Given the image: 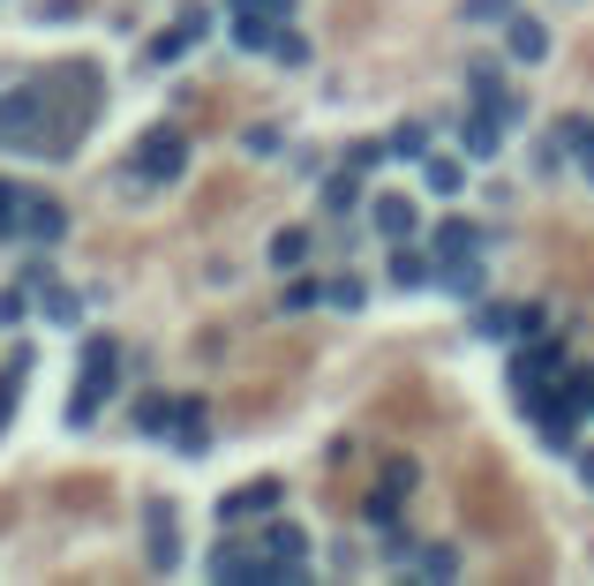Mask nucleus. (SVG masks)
Segmentation results:
<instances>
[{
	"instance_id": "nucleus-12",
	"label": "nucleus",
	"mask_w": 594,
	"mask_h": 586,
	"mask_svg": "<svg viewBox=\"0 0 594 586\" xmlns=\"http://www.w3.org/2000/svg\"><path fill=\"white\" fill-rule=\"evenodd\" d=\"M212 579H271V556H249V549H218L212 556Z\"/></svg>"
},
{
	"instance_id": "nucleus-13",
	"label": "nucleus",
	"mask_w": 594,
	"mask_h": 586,
	"mask_svg": "<svg viewBox=\"0 0 594 586\" xmlns=\"http://www.w3.org/2000/svg\"><path fill=\"white\" fill-rule=\"evenodd\" d=\"M460 143H467V159H497V143H505V121H497V113H474V121L460 128Z\"/></svg>"
},
{
	"instance_id": "nucleus-3",
	"label": "nucleus",
	"mask_w": 594,
	"mask_h": 586,
	"mask_svg": "<svg viewBox=\"0 0 594 586\" xmlns=\"http://www.w3.org/2000/svg\"><path fill=\"white\" fill-rule=\"evenodd\" d=\"M181 166H188V135L181 128H151L143 143H136V181H181Z\"/></svg>"
},
{
	"instance_id": "nucleus-30",
	"label": "nucleus",
	"mask_w": 594,
	"mask_h": 586,
	"mask_svg": "<svg viewBox=\"0 0 594 586\" xmlns=\"http://www.w3.org/2000/svg\"><path fill=\"white\" fill-rule=\"evenodd\" d=\"M324 301H332V308H361V279H332Z\"/></svg>"
},
{
	"instance_id": "nucleus-20",
	"label": "nucleus",
	"mask_w": 594,
	"mask_h": 586,
	"mask_svg": "<svg viewBox=\"0 0 594 586\" xmlns=\"http://www.w3.org/2000/svg\"><path fill=\"white\" fill-rule=\"evenodd\" d=\"M301 256H309V234H301V226H287V234H271V263H279V271H294Z\"/></svg>"
},
{
	"instance_id": "nucleus-11",
	"label": "nucleus",
	"mask_w": 594,
	"mask_h": 586,
	"mask_svg": "<svg viewBox=\"0 0 594 586\" xmlns=\"http://www.w3.org/2000/svg\"><path fill=\"white\" fill-rule=\"evenodd\" d=\"M204 399H181V406H173V444H181V452H204V444H212V428H204Z\"/></svg>"
},
{
	"instance_id": "nucleus-16",
	"label": "nucleus",
	"mask_w": 594,
	"mask_h": 586,
	"mask_svg": "<svg viewBox=\"0 0 594 586\" xmlns=\"http://www.w3.org/2000/svg\"><path fill=\"white\" fill-rule=\"evenodd\" d=\"M173 406H181V399H166V391H143V399H136V428H143V436H166Z\"/></svg>"
},
{
	"instance_id": "nucleus-21",
	"label": "nucleus",
	"mask_w": 594,
	"mask_h": 586,
	"mask_svg": "<svg viewBox=\"0 0 594 586\" xmlns=\"http://www.w3.org/2000/svg\"><path fill=\"white\" fill-rule=\"evenodd\" d=\"M234 39L256 53V45H271V39H279V23H271V15H234Z\"/></svg>"
},
{
	"instance_id": "nucleus-26",
	"label": "nucleus",
	"mask_w": 594,
	"mask_h": 586,
	"mask_svg": "<svg viewBox=\"0 0 594 586\" xmlns=\"http://www.w3.org/2000/svg\"><path fill=\"white\" fill-rule=\"evenodd\" d=\"M391 279H399V286H422V279H429V256L399 249V256H391Z\"/></svg>"
},
{
	"instance_id": "nucleus-2",
	"label": "nucleus",
	"mask_w": 594,
	"mask_h": 586,
	"mask_svg": "<svg viewBox=\"0 0 594 586\" xmlns=\"http://www.w3.org/2000/svg\"><path fill=\"white\" fill-rule=\"evenodd\" d=\"M114 377H121V346H114V338H90V346H84V383H76V399H68V421H76V428L106 406Z\"/></svg>"
},
{
	"instance_id": "nucleus-35",
	"label": "nucleus",
	"mask_w": 594,
	"mask_h": 586,
	"mask_svg": "<svg viewBox=\"0 0 594 586\" xmlns=\"http://www.w3.org/2000/svg\"><path fill=\"white\" fill-rule=\"evenodd\" d=\"M564 391H572V406H580V414H594V377H580V383H564Z\"/></svg>"
},
{
	"instance_id": "nucleus-36",
	"label": "nucleus",
	"mask_w": 594,
	"mask_h": 586,
	"mask_svg": "<svg viewBox=\"0 0 594 586\" xmlns=\"http://www.w3.org/2000/svg\"><path fill=\"white\" fill-rule=\"evenodd\" d=\"M15 391H23V383H8V377H0V428H8V414H15Z\"/></svg>"
},
{
	"instance_id": "nucleus-29",
	"label": "nucleus",
	"mask_w": 594,
	"mask_h": 586,
	"mask_svg": "<svg viewBox=\"0 0 594 586\" xmlns=\"http://www.w3.org/2000/svg\"><path fill=\"white\" fill-rule=\"evenodd\" d=\"M429 188H436V196H460V166H452V159H429Z\"/></svg>"
},
{
	"instance_id": "nucleus-15",
	"label": "nucleus",
	"mask_w": 594,
	"mask_h": 586,
	"mask_svg": "<svg viewBox=\"0 0 594 586\" xmlns=\"http://www.w3.org/2000/svg\"><path fill=\"white\" fill-rule=\"evenodd\" d=\"M377 234H391V241H414V204H407V196H377Z\"/></svg>"
},
{
	"instance_id": "nucleus-24",
	"label": "nucleus",
	"mask_w": 594,
	"mask_h": 586,
	"mask_svg": "<svg viewBox=\"0 0 594 586\" xmlns=\"http://www.w3.org/2000/svg\"><path fill=\"white\" fill-rule=\"evenodd\" d=\"M354 196H361L354 173H332V181H324V210H354Z\"/></svg>"
},
{
	"instance_id": "nucleus-25",
	"label": "nucleus",
	"mask_w": 594,
	"mask_h": 586,
	"mask_svg": "<svg viewBox=\"0 0 594 586\" xmlns=\"http://www.w3.org/2000/svg\"><path fill=\"white\" fill-rule=\"evenodd\" d=\"M188 45H196V31L181 23V31H166V39H151V61L166 68V61H181V53H188Z\"/></svg>"
},
{
	"instance_id": "nucleus-32",
	"label": "nucleus",
	"mask_w": 594,
	"mask_h": 586,
	"mask_svg": "<svg viewBox=\"0 0 594 586\" xmlns=\"http://www.w3.org/2000/svg\"><path fill=\"white\" fill-rule=\"evenodd\" d=\"M564 143H572V151L587 159V151H594V121H564Z\"/></svg>"
},
{
	"instance_id": "nucleus-6",
	"label": "nucleus",
	"mask_w": 594,
	"mask_h": 586,
	"mask_svg": "<svg viewBox=\"0 0 594 586\" xmlns=\"http://www.w3.org/2000/svg\"><path fill=\"white\" fill-rule=\"evenodd\" d=\"M497 489H505V481H497V474H482V481H460V511H467L474 527H511V503L497 497Z\"/></svg>"
},
{
	"instance_id": "nucleus-31",
	"label": "nucleus",
	"mask_w": 594,
	"mask_h": 586,
	"mask_svg": "<svg viewBox=\"0 0 594 586\" xmlns=\"http://www.w3.org/2000/svg\"><path fill=\"white\" fill-rule=\"evenodd\" d=\"M15 210H23V188H8V181H0V241L15 234Z\"/></svg>"
},
{
	"instance_id": "nucleus-10",
	"label": "nucleus",
	"mask_w": 594,
	"mask_h": 586,
	"mask_svg": "<svg viewBox=\"0 0 594 586\" xmlns=\"http://www.w3.org/2000/svg\"><path fill=\"white\" fill-rule=\"evenodd\" d=\"M557 361H564L557 346H534V354H519V361H511V391H519V399H527V391H542V383L557 377Z\"/></svg>"
},
{
	"instance_id": "nucleus-37",
	"label": "nucleus",
	"mask_w": 594,
	"mask_h": 586,
	"mask_svg": "<svg viewBox=\"0 0 594 586\" xmlns=\"http://www.w3.org/2000/svg\"><path fill=\"white\" fill-rule=\"evenodd\" d=\"M580 474H587V481H594V452H587V459H580Z\"/></svg>"
},
{
	"instance_id": "nucleus-18",
	"label": "nucleus",
	"mask_w": 594,
	"mask_h": 586,
	"mask_svg": "<svg viewBox=\"0 0 594 586\" xmlns=\"http://www.w3.org/2000/svg\"><path fill=\"white\" fill-rule=\"evenodd\" d=\"M414 572H422V579H452V572H460V549H444V542L414 549Z\"/></svg>"
},
{
	"instance_id": "nucleus-9",
	"label": "nucleus",
	"mask_w": 594,
	"mask_h": 586,
	"mask_svg": "<svg viewBox=\"0 0 594 586\" xmlns=\"http://www.w3.org/2000/svg\"><path fill=\"white\" fill-rule=\"evenodd\" d=\"M407 489H414V466H407V459H391V466H384V481L369 489V519H399Z\"/></svg>"
},
{
	"instance_id": "nucleus-14",
	"label": "nucleus",
	"mask_w": 594,
	"mask_h": 586,
	"mask_svg": "<svg viewBox=\"0 0 594 586\" xmlns=\"http://www.w3.org/2000/svg\"><path fill=\"white\" fill-rule=\"evenodd\" d=\"M143 519H151V564L173 572V556H181V542H173V511H166V503H151Z\"/></svg>"
},
{
	"instance_id": "nucleus-19",
	"label": "nucleus",
	"mask_w": 594,
	"mask_h": 586,
	"mask_svg": "<svg viewBox=\"0 0 594 586\" xmlns=\"http://www.w3.org/2000/svg\"><path fill=\"white\" fill-rule=\"evenodd\" d=\"M474 241H482V234H474L467 218H444V226H436V249L444 256H474Z\"/></svg>"
},
{
	"instance_id": "nucleus-17",
	"label": "nucleus",
	"mask_w": 594,
	"mask_h": 586,
	"mask_svg": "<svg viewBox=\"0 0 594 586\" xmlns=\"http://www.w3.org/2000/svg\"><path fill=\"white\" fill-rule=\"evenodd\" d=\"M505 39H511V53H519V61H542V53H550V31H542V23H527V15L511 23Z\"/></svg>"
},
{
	"instance_id": "nucleus-34",
	"label": "nucleus",
	"mask_w": 594,
	"mask_h": 586,
	"mask_svg": "<svg viewBox=\"0 0 594 586\" xmlns=\"http://www.w3.org/2000/svg\"><path fill=\"white\" fill-rule=\"evenodd\" d=\"M234 8H241V15H271V23L287 15V0H234Z\"/></svg>"
},
{
	"instance_id": "nucleus-7",
	"label": "nucleus",
	"mask_w": 594,
	"mask_h": 586,
	"mask_svg": "<svg viewBox=\"0 0 594 586\" xmlns=\"http://www.w3.org/2000/svg\"><path fill=\"white\" fill-rule=\"evenodd\" d=\"M474 324H482L489 338H511V332H519V338H534V332H542V308H511V301H489V308H482Z\"/></svg>"
},
{
	"instance_id": "nucleus-5",
	"label": "nucleus",
	"mask_w": 594,
	"mask_h": 586,
	"mask_svg": "<svg viewBox=\"0 0 594 586\" xmlns=\"http://www.w3.org/2000/svg\"><path fill=\"white\" fill-rule=\"evenodd\" d=\"M263 556H271V579H309V564H301V549H309V534H301L294 519H279L271 534H263Z\"/></svg>"
},
{
	"instance_id": "nucleus-23",
	"label": "nucleus",
	"mask_w": 594,
	"mask_h": 586,
	"mask_svg": "<svg viewBox=\"0 0 594 586\" xmlns=\"http://www.w3.org/2000/svg\"><path fill=\"white\" fill-rule=\"evenodd\" d=\"M45 316H53V324H76V316H84V308H76V293H68V286H53V279H45Z\"/></svg>"
},
{
	"instance_id": "nucleus-27",
	"label": "nucleus",
	"mask_w": 594,
	"mask_h": 586,
	"mask_svg": "<svg viewBox=\"0 0 594 586\" xmlns=\"http://www.w3.org/2000/svg\"><path fill=\"white\" fill-rule=\"evenodd\" d=\"M271 53H279L287 68H301V61H309V39H301V31H279V39H271Z\"/></svg>"
},
{
	"instance_id": "nucleus-8",
	"label": "nucleus",
	"mask_w": 594,
	"mask_h": 586,
	"mask_svg": "<svg viewBox=\"0 0 594 586\" xmlns=\"http://www.w3.org/2000/svg\"><path fill=\"white\" fill-rule=\"evenodd\" d=\"M279 497H287L279 481H249V489H234V497L218 503V519H226V527H234V519H263V511H279Z\"/></svg>"
},
{
	"instance_id": "nucleus-33",
	"label": "nucleus",
	"mask_w": 594,
	"mask_h": 586,
	"mask_svg": "<svg viewBox=\"0 0 594 586\" xmlns=\"http://www.w3.org/2000/svg\"><path fill=\"white\" fill-rule=\"evenodd\" d=\"M505 8H511V0H467L474 23H505Z\"/></svg>"
},
{
	"instance_id": "nucleus-4",
	"label": "nucleus",
	"mask_w": 594,
	"mask_h": 586,
	"mask_svg": "<svg viewBox=\"0 0 594 586\" xmlns=\"http://www.w3.org/2000/svg\"><path fill=\"white\" fill-rule=\"evenodd\" d=\"M68 234V210L45 204V196H23V210H15V241H31V249H53Z\"/></svg>"
},
{
	"instance_id": "nucleus-1",
	"label": "nucleus",
	"mask_w": 594,
	"mask_h": 586,
	"mask_svg": "<svg viewBox=\"0 0 594 586\" xmlns=\"http://www.w3.org/2000/svg\"><path fill=\"white\" fill-rule=\"evenodd\" d=\"M45 121H53L45 84H23V90H8V98H0V143H8V151H45V135H39Z\"/></svg>"
},
{
	"instance_id": "nucleus-28",
	"label": "nucleus",
	"mask_w": 594,
	"mask_h": 586,
	"mask_svg": "<svg viewBox=\"0 0 594 586\" xmlns=\"http://www.w3.org/2000/svg\"><path fill=\"white\" fill-rule=\"evenodd\" d=\"M391 151H399V159H422V151H429V135L407 121V128H391Z\"/></svg>"
},
{
	"instance_id": "nucleus-22",
	"label": "nucleus",
	"mask_w": 594,
	"mask_h": 586,
	"mask_svg": "<svg viewBox=\"0 0 594 586\" xmlns=\"http://www.w3.org/2000/svg\"><path fill=\"white\" fill-rule=\"evenodd\" d=\"M444 279H452L460 301H474V293H482V263H474V256H452V271H444Z\"/></svg>"
}]
</instances>
